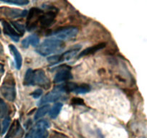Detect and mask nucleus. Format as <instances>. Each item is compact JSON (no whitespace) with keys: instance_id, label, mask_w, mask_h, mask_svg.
Wrapping results in <instances>:
<instances>
[{"instance_id":"1","label":"nucleus","mask_w":147,"mask_h":138,"mask_svg":"<svg viewBox=\"0 0 147 138\" xmlns=\"http://www.w3.org/2000/svg\"><path fill=\"white\" fill-rule=\"evenodd\" d=\"M65 47V43L63 40L56 38H50L44 40L40 45H38L36 51L42 56H47L53 53L60 51Z\"/></svg>"},{"instance_id":"2","label":"nucleus","mask_w":147,"mask_h":138,"mask_svg":"<svg viewBox=\"0 0 147 138\" xmlns=\"http://www.w3.org/2000/svg\"><path fill=\"white\" fill-rule=\"evenodd\" d=\"M16 83L11 73H7L0 87V93L9 101H14L16 99Z\"/></svg>"},{"instance_id":"3","label":"nucleus","mask_w":147,"mask_h":138,"mask_svg":"<svg viewBox=\"0 0 147 138\" xmlns=\"http://www.w3.org/2000/svg\"><path fill=\"white\" fill-rule=\"evenodd\" d=\"M50 124L47 120H39L26 135L24 138H47V129Z\"/></svg>"},{"instance_id":"4","label":"nucleus","mask_w":147,"mask_h":138,"mask_svg":"<svg viewBox=\"0 0 147 138\" xmlns=\"http://www.w3.org/2000/svg\"><path fill=\"white\" fill-rule=\"evenodd\" d=\"M67 93H68V92L66 89L65 84L56 86L51 91L49 92L48 93H47L45 96L42 98V99L39 102V104L41 105L56 101L62 99V97H63L65 94Z\"/></svg>"},{"instance_id":"5","label":"nucleus","mask_w":147,"mask_h":138,"mask_svg":"<svg viewBox=\"0 0 147 138\" xmlns=\"http://www.w3.org/2000/svg\"><path fill=\"white\" fill-rule=\"evenodd\" d=\"M78 33V27L74 26H68V27H62L56 30L55 31L53 32L50 35L54 36L56 39L60 40H70L76 37Z\"/></svg>"},{"instance_id":"6","label":"nucleus","mask_w":147,"mask_h":138,"mask_svg":"<svg viewBox=\"0 0 147 138\" xmlns=\"http://www.w3.org/2000/svg\"><path fill=\"white\" fill-rule=\"evenodd\" d=\"M32 85L41 86L45 89H48L50 87V79L47 78L45 72L42 69H36L33 70Z\"/></svg>"},{"instance_id":"7","label":"nucleus","mask_w":147,"mask_h":138,"mask_svg":"<svg viewBox=\"0 0 147 138\" xmlns=\"http://www.w3.org/2000/svg\"><path fill=\"white\" fill-rule=\"evenodd\" d=\"M42 10H40L38 8H36V7L32 8L27 12L26 28L28 31H32L37 27L39 22H40V17L42 14Z\"/></svg>"},{"instance_id":"8","label":"nucleus","mask_w":147,"mask_h":138,"mask_svg":"<svg viewBox=\"0 0 147 138\" xmlns=\"http://www.w3.org/2000/svg\"><path fill=\"white\" fill-rule=\"evenodd\" d=\"M27 10L20 9L10 8L7 7H0V17L7 19H15L19 17H24L27 14Z\"/></svg>"},{"instance_id":"9","label":"nucleus","mask_w":147,"mask_h":138,"mask_svg":"<svg viewBox=\"0 0 147 138\" xmlns=\"http://www.w3.org/2000/svg\"><path fill=\"white\" fill-rule=\"evenodd\" d=\"M23 130L18 120H14L10 126L6 138H20L22 136Z\"/></svg>"},{"instance_id":"10","label":"nucleus","mask_w":147,"mask_h":138,"mask_svg":"<svg viewBox=\"0 0 147 138\" xmlns=\"http://www.w3.org/2000/svg\"><path fill=\"white\" fill-rule=\"evenodd\" d=\"M3 26V30H4V33L9 37H11L14 42H18L20 40V34L15 30V29L13 27L10 23L7 22L6 20H1Z\"/></svg>"},{"instance_id":"11","label":"nucleus","mask_w":147,"mask_h":138,"mask_svg":"<svg viewBox=\"0 0 147 138\" xmlns=\"http://www.w3.org/2000/svg\"><path fill=\"white\" fill-rule=\"evenodd\" d=\"M67 68H62L57 72L54 77L55 83H62V82L67 81L73 78L70 69H67Z\"/></svg>"},{"instance_id":"12","label":"nucleus","mask_w":147,"mask_h":138,"mask_svg":"<svg viewBox=\"0 0 147 138\" xmlns=\"http://www.w3.org/2000/svg\"><path fill=\"white\" fill-rule=\"evenodd\" d=\"M55 17L56 13L54 11H48L44 14L42 13L40 17L39 23H40L42 27H47L53 24Z\"/></svg>"},{"instance_id":"13","label":"nucleus","mask_w":147,"mask_h":138,"mask_svg":"<svg viewBox=\"0 0 147 138\" xmlns=\"http://www.w3.org/2000/svg\"><path fill=\"white\" fill-rule=\"evenodd\" d=\"M106 44L105 43H98L97 45H95L91 46V47H87L86 49H85L84 50H83L82 52H80V53L79 54L78 57H83V56H86L89 55H92L96 53V52L99 51L101 49L104 48L106 47Z\"/></svg>"},{"instance_id":"14","label":"nucleus","mask_w":147,"mask_h":138,"mask_svg":"<svg viewBox=\"0 0 147 138\" xmlns=\"http://www.w3.org/2000/svg\"><path fill=\"white\" fill-rule=\"evenodd\" d=\"M9 47L10 49V51L11 52L12 55H14V60H15V65L17 68L20 69V68L22 67V55L20 53L19 50H17V47L14 45H9Z\"/></svg>"},{"instance_id":"15","label":"nucleus","mask_w":147,"mask_h":138,"mask_svg":"<svg viewBox=\"0 0 147 138\" xmlns=\"http://www.w3.org/2000/svg\"><path fill=\"white\" fill-rule=\"evenodd\" d=\"M39 43H40V39L35 34H32V35L28 36L27 37L24 38V40L22 41V45L24 47L27 48L29 47L30 45L36 47V46H38Z\"/></svg>"},{"instance_id":"16","label":"nucleus","mask_w":147,"mask_h":138,"mask_svg":"<svg viewBox=\"0 0 147 138\" xmlns=\"http://www.w3.org/2000/svg\"><path fill=\"white\" fill-rule=\"evenodd\" d=\"M81 48V46L80 45H76L75 47H73V48L70 49L69 50H67L65 53H63L61 55L62 59H63V61L65 60H69V59L72 58L73 56H75L76 55V53L79 51Z\"/></svg>"},{"instance_id":"17","label":"nucleus","mask_w":147,"mask_h":138,"mask_svg":"<svg viewBox=\"0 0 147 138\" xmlns=\"http://www.w3.org/2000/svg\"><path fill=\"white\" fill-rule=\"evenodd\" d=\"M50 110V105H43L41 107L39 108L36 112L35 114H34V119L35 120H38V119H41L42 116H44Z\"/></svg>"},{"instance_id":"18","label":"nucleus","mask_w":147,"mask_h":138,"mask_svg":"<svg viewBox=\"0 0 147 138\" xmlns=\"http://www.w3.org/2000/svg\"><path fill=\"white\" fill-rule=\"evenodd\" d=\"M62 108H63V103H60V102L55 103L54 106L50 110V117L53 118V119H55L61 111Z\"/></svg>"},{"instance_id":"19","label":"nucleus","mask_w":147,"mask_h":138,"mask_svg":"<svg viewBox=\"0 0 147 138\" xmlns=\"http://www.w3.org/2000/svg\"><path fill=\"white\" fill-rule=\"evenodd\" d=\"M90 91V87L88 84L78 85L76 83L73 92H76L77 93H87Z\"/></svg>"},{"instance_id":"20","label":"nucleus","mask_w":147,"mask_h":138,"mask_svg":"<svg viewBox=\"0 0 147 138\" xmlns=\"http://www.w3.org/2000/svg\"><path fill=\"white\" fill-rule=\"evenodd\" d=\"M9 108L6 102L0 98V118H5L8 114Z\"/></svg>"},{"instance_id":"21","label":"nucleus","mask_w":147,"mask_h":138,"mask_svg":"<svg viewBox=\"0 0 147 138\" xmlns=\"http://www.w3.org/2000/svg\"><path fill=\"white\" fill-rule=\"evenodd\" d=\"M32 73L33 70H32L31 68H29L28 70L26 71L25 76H24V81H23V83H24V86H30L32 85Z\"/></svg>"},{"instance_id":"22","label":"nucleus","mask_w":147,"mask_h":138,"mask_svg":"<svg viewBox=\"0 0 147 138\" xmlns=\"http://www.w3.org/2000/svg\"><path fill=\"white\" fill-rule=\"evenodd\" d=\"M1 1L10 4H14V5H27L30 3L29 0H0Z\"/></svg>"},{"instance_id":"23","label":"nucleus","mask_w":147,"mask_h":138,"mask_svg":"<svg viewBox=\"0 0 147 138\" xmlns=\"http://www.w3.org/2000/svg\"><path fill=\"white\" fill-rule=\"evenodd\" d=\"M11 25L13 26V27H14V29H15L16 31L17 32L20 34V35H23V34L24 33V27L23 24H20L19 22H11Z\"/></svg>"},{"instance_id":"24","label":"nucleus","mask_w":147,"mask_h":138,"mask_svg":"<svg viewBox=\"0 0 147 138\" xmlns=\"http://www.w3.org/2000/svg\"><path fill=\"white\" fill-rule=\"evenodd\" d=\"M9 123H10V118L9 117V116H6V117L4 118L2 123V129H1V132H2V134L5 133L6 131L7 130L9 126Z\"/></svg>"},{"instance_id":"25","label":"nucleus","mask_w":147,"mask_h":138,"mask_svg":"<svg viewBox=\"0 0 147 138\" xmlns=\"http://www.w3.org/2000/svg\"><path fill=\"white\" fill-rule=\"evenodd\" d=\"M71 103L73 105H78V106H84L85 102L82 99L78 97H74L71 99Z\"/></svg>"},{"instance_id":"26","label":"nucleus","mask_w":147,"mask_h":138,"mask_svg":"<svg viewBox=\"0 0 147 138\" xmlns=\"http://www.w3.org/2000/svg\"><path fill=\"white\" fill-rule=\"evenodd\" d=\"M42 94V90L41 89H36V90H34V91H32L30 93V95H31L33 98H34V99H38L39 97L41 96Z\"/></svg>"},{"instance_id":"27","label":"nucleus","mask_w":147,"mask_h":138,"mask_svg":"<svg viewBox=\"0 0 147 138\" xmlns=\"http://www.w3.org/2000/svg\"><path fill=\"white\" fill-rule=\"evenodd\" d=\"M1 28H0V34H1Z\"/></svg>"},{"instance_id":"28","label":"nucleus","mask_w":147,"mask_h":138,"mask_svg":"<svg viewBox=\"0 0 147 138\" xmlns=\"http://www.w3.org/2000/svg\"><path fill=\"white\" fill-rule=\"evenodd\" d=\"M0 130H1V126H0Z\"/></svg>"}]
</instances>
